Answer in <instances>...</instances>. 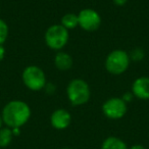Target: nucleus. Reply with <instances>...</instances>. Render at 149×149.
Segmentation results:
<instances>
[{
	"mask_svg": "<svg viewBox=\"0 0 149 149\" xmlns=\"http://www.w3.org/2000/svg\"><path fill=\"white\" fill-rule=\"evenodd\" d=\"M66 94L70 102L74 106L87 103L91 96L90 87L87 82L82 79H74L68 84Z\"/></svg>",
	"mask_w": 149,
	"mask_h": 149,
	"instance_id": "2",
	"label": "nucleus"
},
{
	"mask_svg": "<svg viewBox=\"0 0 149 149\" xmlns=\"http://www.w3.org/2000/svg\"><path fill=\"white\" fill-rule=\"evenodd\" d=\"M70 122H72V116L68 110L63 108L54 110L50 116V123L56 130H64L70 126Z\"/></svg>",
	"mask_w": 149,
	"mask_h": 149,
	"instance_id": "8",
	"label": "nucleus"
},
{
	"mask_svg": "<svg viewBox=\"0 0 149 149\" xmlns=\"http://www.w3.org/2000/svg\"><path fill=\"white\" fill-rule=\"evenodd\" d=\"M132 98H133V94L132 93H126L124 96H123V100H124L125 102H129V101H131L132 100Z\"/></svg>",
	"mask_w": 149,
	"mask_h": 149,
	"instance_id": "16",
	"label": "nucleus"
},
{
	"mask_svg": "<svg viewBox=\"0 0 149 149\" xmlns=\"http://www.w3.org/2000/svg\"><path fill=\"white\" fill-rule=\"evenodd\" d=\"M101 149H128L126 143L118 137H108L102 143Z\"/></svg>",
	"mask_w": 149,
	"mask_h": 149,
	"instance_id": "11",
	"label": "nucleus"
},
{
	"mask_svg": "<svg viewBox=\"0 0 149 149\" xmlns=\"http://www.w3.org/2000/svg\"><path fill=\"white\" fill-rule=\"evenodd\" d=\"M79 26L87 32H94L101 25V17L97 11L90 8H85L78 15Z\"/></svg>",
	"mask_w": 149,
	"mask_h": 149,
	"instance_id": "7",
	"label": "nucleus"
},
{
	"mask_svg": "<svg viewBox=\"0 0 149 149\" xmlns=\"http://www.w3.org/2000/svg\"><path fill=\"white\" fill-rule=\"evenodd\" d=\"M72 58L66 52H58L54 58L55 66L60 70H68L72 66Z\"/></svg>",
	"mask_w": 149,
	"mask_h": 149,
	"instance_id": "10",
	"label": "nucleus"
},
{
	"mask_svg": "<svg viewBox=\"0 0 149 149\" xmlns=\"http://www.w3.org/2000/svg\"><path fill=\"white\" fill-rule=\"evenodd\" d=\"M130 55L124 50H113L108 54L105 60V68L112 74H122L129 68Z\"/></svg>",
	"mask_w": 149,
	"mask_h": 149,
	"instance_id": "3",
	"label": "nucleus"
},
{
	"mask_svg": "<svg viewBox=\"0 0 149 149\" xmlns=\"http://www.w3.org/2000/svg\"><path fill=\"white\" fill-rule=\"evenodd\" d=\"M61 26L64 27L66 30L74 29L79 26V17L78 15L74 13H66L61 19Z\"/></svg>",
	"mask_w": 149,
	"mask_h": 149,
	"instance_id": "12",
	"label": "nucleus"
},
{
	"mask_svg": "<svg viewBox=\"0 0 149 149\" xmlns=\"http://www.w3.org/2000/svg\"><path fill=\"white\" fill-rule=\"evenodd\" d=\"M4 56H5V48L3 47V45H0V61H2Z\"/></svg>",
	"mask_w": 149,
	"mask_h": 149,
	"instance_id": "17",
	"label": "nucleus"
},
{
	"mask_svg": "<svg viewBox=\"0 0 149 149\" xmlns=\"http://www.w3.org/2000/svg\"><path fill=\"white\" fill-rule=\"evenodd\" d=\"M133 95L142 100L149 99V77H140L135 80L132 86Z\"/></svg>",
	"mask_w": 149,
	"mask_h": 149,
	"instance_id": "9",
	"label": "nucleus"
},
{
	"mask_svg": "<svg viewBox=\"0 0 149 149\" xmlns=\"http://www.w3.org/2000/svg\"><path fill=\"white\" fill-rule=\"evenodd\" d=\"M102 111L110 120H120L127 112V103L123 98L112 97L106 100L102 105Z\"/></svg>",
	"mask_w": 149,
	"mask_h": 149,
	"instance_id": "6",
	"label": "nucleus"
},
{
	"mask_svg": "<svg viewBox=\"0 0 149 149\" xmlns=\"http://www.w3.org/2000/svg\"><path fill=\"white\" fill-rule=\"evenodd\" d=\"M1 116L8 128H21L31 118V108L22 100H13L3 107Z\"/></svg>",
	"mask_w": 149,
	"mask_h": 149,
	"instance_id": "1",
	"label": "nucleus"
},
{
	"mask_svg": "<svg viewBox=\"0 0 149 149\" xmlns=\"http://www.w3.org/2000/svg\"><path fill=\"white\" fill-rule=\"evenodd\" d=\"M143 57H144V52L140 48H137V49L133 50L130 55V58H132L133 60H141L143 59Z\"/></svg>",
	"mask_w": 149,
	"mask_h": 149,
	"instance_id": "15",
	"label": "nucleus"
},
{
	"mask_svg": "<svg viewBox=\"0 0 149 149\" xmlns=\"http://www.w3.org/2000/svg\"><path fill=\"white\" fill-rule=\"evenodd\" d=\"M13 138V130L8 127L0 129V148H5L11 143Z\"/></svg>",
	"mask_w": 149,
	"mask_h": 149,
	"instance_id": "13",
	"label": "nucleus"
},
{
	"mask_svg": "<svg viewBox=\"0 0 149 149\" xmlns=\"http://www.w3.org/2000/svg\"><path fill=\"white\" fill-rule=\"evenodd\" d=\"M23 82L32 91H40L46 85V76L37 65H29L23 72Z\"/></svg>",
	"mask_w": 149,
	"mask_h": 149,
	"instance_id": "4",
	"label": "nucleus"
},
{
	"mask_svg": "<svg viewBox=\"0 0 149 149\" xmlns=\"http://www.w3.org/2000/svg\"><path fill=\"white\" fill-rule=\"evenodd\" d=\"M61 149H72V148H68V147H65V148H61Z\"/></svg>",
	"mask_w": 149,
	"mask_h": 149,
	"instance_id": "21",
	"label": "nucleus"
},
{
	"mask_svg": "<svg viewBox=\"0 0 149 149\" xmlns=\"http://www.w3.org/2000/svg\"><path fill=\"white\" fill-rule=\"evenodd\" d=\"M68 41V31L61 25H53L45 33V42L49 48L60 50Z\"/></svg>",
	"mask_w": 149,
	"mask_h": 149,
	"instance_id": "5",
	"label": "nucleus"
},
{
	"mask_svg": "<svg viewBox=\"0 0 149 149\" xmlns=\"http://www.w3.org/2000/svg\"><path fill=\"white\" fill-rule=\"evenodd\" d=\"M2 125H3V120H2V116H0V129L2 128Z\"/></svg>",
	"mask_w": 149,
	"mask_h": 149,
	"instance_id": "20",
	"label": "nucleus"
},
{
	"mask_svg": "<svg viewBox=\"0 0 149 149\" xmlns=\"http://www.w3.org/2000/svg\"><path fill=\"white\" fill-rule=\"evenodd\" d=\"M128 149H146L145 148L143 145H140V144H135V145H133L132 147H130V148H128Z\"/></svg>",
	"mask_w": 149,
	"mask_h": 149,
	"instance_id": "19",
	"label": "nucleus"
},
{
	"mask_svg": "<svg viewBox=\"0 0 149 149\" xmlns=\"http://www.w3.org/2000/svg\"><path fill=\"white\" fill-rule=\"evenodd\" d=\"M8 37V26L3 19H0V45H2Z\"/></svg>",
	"mask_w": 149,
	"mask_h": 149,
	"instance_id": "14",
	"label": "nucleus"
},
{
	"mask_svg": "<svg viewBox=\"0 0 149 149\" xmlns=\"http://www.w3.org/2000/svg\"><path fill=\"white\" fill-rule=\"evenodd\" d=\"M128 0H113V3L116 5H118V6H122V5H125L127 3Z\"/></svg>",
	"mask_w": 149,
	"mask_h": 149,
	"instance_id": "18",
	"label": "nucleus"
}]
</instances>
